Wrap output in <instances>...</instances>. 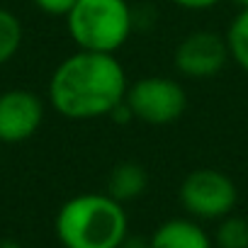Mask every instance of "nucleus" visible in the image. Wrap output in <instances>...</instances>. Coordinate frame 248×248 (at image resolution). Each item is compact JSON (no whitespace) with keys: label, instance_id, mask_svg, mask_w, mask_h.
<instances>
[{"label":"nucleus","instance_id":"f3484780","mask_svg":"<svg viewBox=\"0 0 248 248\" xmlns=\"http://www.w3.org/2000/svg\"><path fill=\"white\" fill-rule=\"evenodd\" d=\"M0 248H22V246L13 238H0Z\"/></svg>","mask_w":248,"mask_h":248},{"label":"nucleus","instance_id":"9b49d317","mask_svg":"<svg viewBox=\"0 0 248 248\" xmlns=\"http://www.w3.org/2000/svg\"><path fill=\"white\" fill-rule=\"evenodd\" d=\"M224 37H226L231 59L248 73V8H241V13L231 20Z\"/></svg>","mask_w":248,"mask_h":248},{"label":"nucleus","instance_id":"1a4fd4ad","mask_svg":"<svg viewBox=\"0 0 248 248\" xmlns=\"http://www.w3.org/2000/svg\"><path fill=\"white\" fill-rule=\"evenodd\" d=\"M149 187V173L141 163L137 161H122L117 163L109 175H107V195L114 197L117 202H132L141 197Z\"/></svg>","mask_w":248,"mask_h":248},{"label":"nucleus","instance_id":"a211bd4d","mask_svg":"<svg viewBox=\"0 0 248 248\" xmlns=\"http://www.w3.org/2000/svg\"><path fill=\"white\" fill-rule=\"evenodd\" d=\"M233 3H236L238 8H248V0H233Z\"/></svg>","mask_w":248,"mask_h":248},{"label":"nucleus","instance_id":"20e7f679","mask_svg":"<svg viewBox=\"0 0 248 248\" xmlns=\"http://www.w3.org/2000/svg\"><path fill=\"white\" fill-rule=\"evenodd\" d=\"M127 105L132 107L134 119L154 127L178 122L187 109V93L185 88L166 76H149L139 78L127 90Z\"/></svg>","mask_w":248,"mask_h":248},{"label":"nucleus","instance_id":"ddd939ff","mask_svg":"<svg viewBox=\"0 0 248 248\" xmlns=\"http://www.w3.org/2000/svg\"><path fill=\"white\" fill-rule=\"evenodd\" d=\"M32 3L46 13V15H54V17H66V13L76 5V0H32Z\"/></svg>","mask_w":248,"mask_h":248},{"label":"nucleus","instance_id":"9d476101","mask_svg":"<svg viewBox=\"0 0 248 248\" xmlns=\"http://www.w3.org/2000/svg\"><path fill=\"white\" fill-rule=\"evenodd\" d=\"M22 22L15 17V13L0 8V66L15 59L22 46Z\"/></svg>","mask_w":248,"mask_h":248},{"label":"nucleus","instance_id":"f257e3e1","mask_svg":"<svg viewBox=\"0 0 248 248\" xmlns=\"http://www.w3.org/2000/svg\"><path fill=\"white\" fill-rule=\"evenodd\" d=\"M129 80L114 54L85 51L66 56L49 78L51 107L71 122L109 117V112L127 97Z\"/></svg>","mask_w":248,"mask_h":248},{"label":"nucleus","instance_id":"f03ea898","mask_svg":"<svg viewBox=\"0 0 248 248\" xmlns=\"http://www.w3.org/2000/svg\"><path fill=\"white\" fill-rule=\"evenodd\" d=\"M54 229L63 248H119L129 219L124 204L107 192H83L61 204Z\"/></svg>","mask_w":248,"mask_h":248},{"label":"nucleus","instance_id":"2eb2a0df","mask_svg":"<svg viewBox=\"0 0 248 248\" xmlns=\"http://www.w3.org/2000/svg\"><path fill=\"white\" fill-rule=\"evenodd\" d=\"M109 119H112V122H117V124H127V122H132V119H134L132 107L127 105V100H122V102L109 112Z\"/></svg>","mask_w":248,"mask_h":248},{"label":"nucleus","instance_id":"6e6552de","mask_svg":"<svg viewBox=\"0 0 248 248\" xmlns=\"http://www.w3.org/2000/svg\"><path fill=\"white\" fill-rule=\"evenodd\" d=\"M149 248H214L207 231L192 219H168L149 238Z\"/></svg>","mask_w":248,"mask_h":248},{"label":"nucleus","instance_id":"39448f33","mask_svg":"<svg viewBox=\"0 0 248 248\" xmlns=\"http://www.w3.org/2000/svg\"><path fill=\"white\" fill-rule=\"evenodd\" d=\"M180 204L195 219H221L233 212L238 190L233 180L217 168H197L180 183Z\"/></svg>","mask_w":248,"mask_h":248},{"label":"nucleus","instance_id":"0eeeda50","mask_svg":"<svg viewBox=\"0 0 248 248\" xmlns=\"http://www.w3.org/2000/svg\"><path fill=\"white\" fill-rule=\"evenodd\" d=\"M44 122V102L37 93L13 88L0 93V144L32 139Z\"/></svg>","mask_w":248,"mask_h":248},{"label":"nucleus","instance_id":"7ed1b4c3","mask_svg":"<svg viewBox=\"0 0 248 248\" xmlns=\"http://www.w3.org/2000/svg\"><path fill=\"white\" fill-rule=\"evenodd\" d=\"M134 10L127 0H76L66 13V30L78 49L117 54L134 32Z\"/></svg>","mask_w":248,"mask_h":248},{"label":"nucleus","instance_id":"423d86ee","mask_svg":"<svg viewBox=\"0 0 248 248\" xmlns=\"http://www.w3.org/2000/svg\"><path fill=\"white\" fill-rule=\"evenodd\" d=\"M229 59L231 54L226 37L212 30H197L180 39V44L175 46L173 63L180 76L192 80H204L219 76Z\"/></svg>","mask_w":248,"mask_h":248},{"label":"nucleus","instance_id":"f8f14e48","mask_svg":"<svg viewBox=\"0 0 248 248\" xmlns=\"http://www.w3.org/2000/svg\"><path fill=\"white\" fill-rule=\"evenodd\" d=\"M214 241L219 248H248V221L233 214L221 217L214 231Z\"/></svg>","mask_w":248,"mask_h":248},{"label":"nucleus","instance_id":"4468645a","mask_svg":"<svg viewBox=\"0 0 248 248\" xmlns=\"http://www.w3.org/2000/svg\"><path fill=\"white\" fill-rule=\"evenodd\" d=\"M170 3L183 10H209V8L219 5L221 0H170Z\"/></svg>","mask_w":248,"mask_h":248},{"label":"nucleus","instance_id":"dca6fc26","mask_svg":"<svg viewBox=\"0 0 248 248\" xmlns=\"http://www.w3.org/2000/svg\"><path fill=\"white\" fill-rule=\"evenodd\" d=\"M119 248H149V238H144V236H129L127 233V238L122 241Z\"/></svg>","mask_w":248,"mask_h":248}]
</instances>
